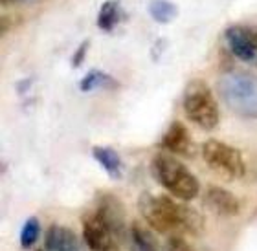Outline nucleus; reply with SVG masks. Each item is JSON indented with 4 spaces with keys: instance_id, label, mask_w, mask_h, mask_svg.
<instances>
[{
    "instance_id": "5",
    "label": "nucleus",
    "mask_w": 257,
    "mask_h": 251,
    "mask_svg": "<svg viewBox=\"0 0 257 251\" xmlns=\"http://www.w3.org/2000/svg\"><path fill=\"white\" fill-rule=\"evenodd\" d=\"M202 158L206 165L226 182H233L244 176L246 165L244 158L235 147L219 141V139H208L202 145Z\"/></svg>"
},
{
    "instance_id": "1",
    "label": "nucleus",
    "mask_w": 257,
    "mask_h": 251,
    "mask_svg": "<svg viewBox=\"0 0 257 251\" xmlns=\"http://www.w3.org/2000/svg\"><path fill=\"white\" fill-rule=\"evenodd\" d=\"M138 211L145 224L162 235H197L202 229V218L195 209L164 194L156 196L151 192H142L138 198Z\"/></svg>"
},
{
    "instance_id": "21",
    "label": "nucleus",
    "mask_w": 257,
    "mask_h": 251,
    "mask_svg": "<svg viewBox=\"0 0 257 251\" xmlns=\"http://www.w3.org/2000/svg\"><path fill=\"white\" fill-rule=\"evenodd\" d=\"M2 6H8V4H24V2H35V0H0Z\"/></svg>"
},
{
    "instance_id": "14",
    "label": "nucleus",
    "mask_w": 257,
    "mask_h": 251,
    "mask_svg": "<svg viewBox=\"0 0 257 251\" xmlns=\"http://www.w3.org/2000/svg\"><path fill=\"white\" fill-rule=\"evenodd\" d=\"M119 21H121V6H119V2L118 0H107L101 6L99 13H97V26L105 30V32H110Z\"/></svg>"
},
{
    "instance_id": "2",
    "label": "nucleus",
    "mask_w": 257,
    "mask_h": 251,
    "mask_svg": "<svg viewBox=\"0 0 257 251\" xmlns=\"http://www.w3.org/2000/svg\"><path fill=\"white\" fill-rule=\"evenodd\" d=\"M151 172L162 187L182 202H191L200 192V183L195 174L171 154H156L151 161Z\"/></svg>"
},
{
    "instance_id": "11",
    "label": "nucleus",
    "mask_w": 257,
    "mask_h": 251,
    "mask_svg": "<svg viewBox=\"0 0 257 251\" xmlns=\"http://www.w3.org/2000/svg\"><path fill=\"white\" fill-rule=\"evenodd\" d=\"M44 251H85V247L74 231L54 224L44 236Z\"/></svg>"
},
{
    "instance_id": "8",
    "label": "nucleus",
    "mask_w": 257,
    "mask_h": 251,
    "mask_svg": "<svg viewBox=\"0 0 257 251\" xmlns=\"http://www.w3.org/2000/svg\"><path fill=\"white\" fill-rule=\"evenodd\" d=\"M83 240L90 251H114L116 236L96 213L83 216Z\"/></svg>"
},
{
    "instance_id": "15",
    "label": "nucleus",
    "mask_w": 257,
    "mask_h": 251,
    "mask_svg": "<svg viewBox=\"0 0 257 251\" xmlns=\"http://www.w3.org/2000/svg\"><path fill=\"white\" fill-rule=\"evenodd\" d=\"M177 6L169 0H151L149 2V15L158 24H169L173 19H177Z\"/></svg>"
},
{
    "instance_id": "18",
    "label": "nucleus",
    "mask_w": 257,
    "mask_h": 251,
    "mask_svg": "<svg viewBox=\"0 0 257 251\" xmlns=\"http://www.w3.org/2000/svg\"><path fill=\"white\" fill-rule=\"evenodd\" d=\"M22 24V17L21 13H2L0 17V28H2V35H6L11 30H17V28Z\"/></svg>"
},
{
    "instance_id": "4",
    "label": "nucleus",
    "mask_w": 257,
    "mask_h": 251,
    "mask_svg": "<svg viewBox=\"0 0 257 251\" xmlns=\"http://www.w3.org/2000/svg\"><path fill=\"white\" fill-rule=\"evenodd\" d=\"M184 112L191 123H195L202 130H213L220 121L219 107L215 96L204 81L193 79L186 86L184 92Z\"/></svg>"
},
{
    "instance_id": "10",
    "label": "nucleus",
    "mask_w": 257,
    "mask_h": 251,
    "mask_svg": "<svg viewBox=\"0 0 257 251\" xmlns=\"http://www.w3.org/2000/svg\"><path fill=\"white\" fill-rule=\"evenodd\" d=\"M160 147L171 154H180L188 156L193 150V139L189 136V130L186 128V125L180 121H173L169 125L164 136L160 139Z\"/></svg>"
},
{
    "instance_id": "20",
    "label": "nucleus",
    "mask_w": 257,
    "mask_h": 251,
    "mask_svg": "<svg viewBox=\"0 0 257 251\" xmlns=\"http://www.w3.org/2000/svg\"><path fill=\"white\" fill-rule=\"evenodd\" d=\"M86 50H88V43H83L79 46V50H77V52L74 54V57H72V59H74V61H72V66H74V68H77V66H79V64L83 63Z\"/></svg>"
},
{
    "instance_id": "7",
    "label": "nucleus",
    "mask_w": 257,
    "mask_h": 251,
    "mask_svg": "<svg viewBox=\"0 0 257 251\" xmlns=\"http://www.w3.org/2000/svg\"><path fill=\"white\" fill-rule=\"evenodd\" d=\"M96 214L105 222L110 233H112L118 240L125 238L128 235L127 229V214L121 200L116 198L114 194H101L99 203H97Z\"/></svg>"
},
{
    "instance_id": "13",
    "label": "nucleus",
    "mask_w": 257,
    "mask_h": 251,
    "mask_svg": "<svg viewBox=\"0 0 257 251\" xmlns=\"http://www.w3.org/2000/svg\"><path fill=\"white\" fill-rule=\"evenodd\" d=\"M92 156H94V160L108 172L110 178H121L123 161H121L119 154L114 149H108V147H94V149H92Z\"/></svg>"
},
{
    "instance_id": "12",
    "label": "nucleus",
    "mask_w": 257,
    "mask_h": 251,
    "mask_svg": "<svg viewBox=\"0 0 257 251\" xmlns=\"http://www.w3.org/2000/svg\"><path fill=\"white\" fill-rule=\"evenodd\" d=\"M128 246L131 251H160L156 236L142 220H134L128 227Z\"/></svg>"
},
{
    "instance_id": "17",
    "label": "nucleus",
    "mask_w": 257,
    "mask_h": 251,
    "mask_svg": "<svg viewBox=\"0 0 257 251\" xmlns=\"http://www.w3.org/2000/svg\"><path fill=\"white\" fill-rule=\"evenodd\" d=\"M39 235H41V224L35 216H30L21 229V246L24 249L32 247L39 240Z\"/></svg>"
},
{
    "instance_id": "3",
    "label": "nucleus",
    "mask_w": 257,
    "mask_h": 251,
    "mask_svg": "<svg viewBox=\"0 0 257 251\" xmlns=\"http://www.w3.org/2000/svg\"><path fill=\"white\" fill-rule=\"evenodd\" d=\"M222 101L231 112L248 119H257V77L246 72H230L217 81Z\"/></svg>"
},
{
    "instance_id": "9",
    "label": "nucleus",
    "mask_w": 257,
    "mask_h": 251,
    "mask_svg": "<svg viewBox=\"0 0 257 251\" xmlns=\"http://www.w3.org/2000/svg\"><path fill=\"white\" fill-rule=\"evenodd\" d=\"M204 202L215 214L220 216H235L241 211V203L235 194H231L228 189H222L219 185H209L204 192Z\"/></svg>"
},
{
    "instance_id": "16",
    "label": "nucleus",
    "mask_w": 257,
    "mask_h": 251,
    "mask_svg": "<svg viewBox=\"0 0 257 251\" xmlns=\"http://www.w3.org/2000/svg\"><path fill=\"white\" fill-rule=\"evenodd\" d=\"M118 83L107 75L105 72H99V70H90L88 74L81 79L79 83V88L83 92H90V90H96V88H112L116 86Z\"/></svg>"
},
{
    "instance_id": "6",
    "label": "nucleus",
    "mask_w": 257,
    "mask_h": 251,
    "mask_svg": "<svg viewBox=\"0 0 257 251\" xmlns=\"http://www.w3.org/2000/svg\"><path fill=\"white\" fill-rule=\"evenodd\" d=\"M224 39L237 59H241L242 63L257 64V30L237 24L226 28Z\"/></svg>"
},
{
    "instance_id": "19",
    "label": "nucleus",
    "mask_w": 257,
    "mask_h": 251,
    "mask_svg": "<svg viewBox=\"0 0 257 251\" xmlns=\"http://www.w3.org/2000/svg\"><path fill=\"white\" fill-rule=\"evenodd\" d=\"M167 251H193V247L184 240L182 236L171 235V238L167 240Z\"/></svg>"
}]
</instances>
